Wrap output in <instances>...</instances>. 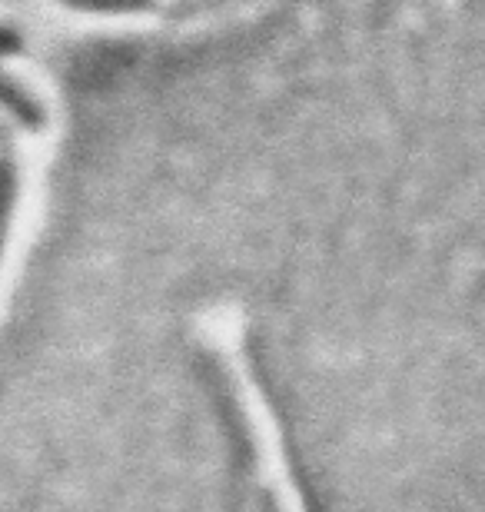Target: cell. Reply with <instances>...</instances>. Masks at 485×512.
Instances as JSON below:
<instances>
[{
	"label": "cell",
	"instance_id": "6da1fadb",
	"mask_svg": "<svg viewBox=\"0 0 485 512\" xmlns=\"http://www.w3.org/2000/svg\"><path fill=\"white\" fill-rule=\"evenodd\" d=\"M0 110H7L20 127L30 133L47 130V107L24 80H17L14 74L0 70Z\"/></svg>",
	"mask_w": 485,
	"mask_h": 512
},
{
	"label": "cell",
	"instance_id": "7a4b0ae2",
	"mask_svg": "<svg viewBox=\"0 0 485 512\" xmlns=\"http://www.w3.org/2000/svg\"><path fill=\"white\" fill-rule=\"evenodd\" d=\"M17 203V163L10 157H0V256H4V240L10 230V217H14Z\"/></svg>",
	"mask_w": 485,
	"mask_h": 512
},
{
	"label": "cell",
	"instance_id": "3957f363",
	"mask_svg": "<svg viewBox=\"0 0 485 512\" xmlns=\"http://www.w3.org/2000/svg\"><path fill=\"white\" fill-rule=\"evenodd\" d=\"M77 10H94V14H137V10H150L153 0H60Z\"/></svg>",
	"mask_w": 485,
	"mask_h": 512
},
{
	"label": "cell",
	"instance_id": "277c9868",
	"mask_svg": "<svg viewBox=\"0 0 485 512\" xmlns=\"http://www.w3.org/2000/svg\"><path fill=\"white\" fill-rule=\"evenodd\" d=\"M230 4H240V0H177V4L170 7V17L173 20H187V17L213 14V10L230 7Z\"/></svg>",
	"mask_w": 485,
	"mask_h": 512
},
{
	"label": "cell",
	"instance_id": "5b68a950",
	"mask_svg": "<svg viewBox=\"0 0 485 512\" xmlns=\"http://www.w3.org/2000/svg\"><path fill=\"white\" fill-rule=\"evenodd\" d=\"M14 54H24V37L14 27L0 24V57H14Z\"/></svg>",
	"mask_w": 485,
	"mask_h": 512
},
{
	"label": "cell",
	"instance_id": "8992f818",
	"mask_svg": "<svg viewBox=\"0 0 485 512\" xmlns=\"http://www.w3.org/2000/svg\"><path fill=\"white\" fill-rule=\"evenodd\" d=\"M4 143H10V130L7 124H0V147H4Z\"/></svg>",
	"mask_w": 485,
	"mask_h": 512
}]
</instances>
